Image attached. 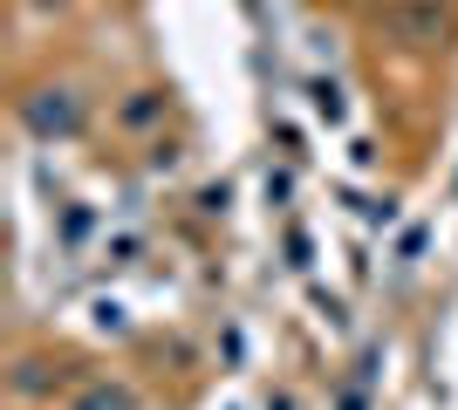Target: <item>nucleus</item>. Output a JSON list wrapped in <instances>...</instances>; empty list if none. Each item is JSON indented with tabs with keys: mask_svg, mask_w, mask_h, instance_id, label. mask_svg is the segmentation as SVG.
<instances>
[{
	"mask_svg": "<svg viewBox=\"0 0 458 410\" xmlns=\"http://www.w3.org/2000/svg\"><path fill=\"white\" fill-rule=\"evenodd\" d=\"M76 410H137V397L123 390V383H89V390L76 397Z\"/></svg>",
	"mask_w": 458,
	"mask_h": 410,
	"instance_id": "1",
	"label": "nucleus"
},
{
	"mask_svg": "<svg viewBox=\"0 0 458 410\" xmlns=\"http://www.w3.org/2000/svg\"><path fill=\"white\" fill-rule=\"evenodd\" d=\"M28 123H35V130H69V123H76V103H28Z\"/></svg>",
	"mask_w": 458,
	"mask_h": 410,
	"instance_id": "2",
	"label": "nucleus"
}]
</instances>
